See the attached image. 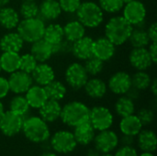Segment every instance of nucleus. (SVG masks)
<instances>
[{"label": "nucleus", "mask_w": 157, "mask_h": 156, "mask_svg": "<svg viewBox=\"0 0 157 156\" xmlns=\"http://www.w3.org/2000/svg\"><path fill=\"white\" fill-rule=\"evenodd\" d=\"M148 49V51L150 53V56L153 60V63L154 64L156 63L157 62V41L155 42H151L149 44V46L147 47Z\"/></svg>", "instance_id": "nucleus-47"}, {"label": "nucleus", "mask_w": 157, "mask_h": 156, "mask_svg": "<svg viewBox=\"0 0 157 156\" xmlns=\"http://www.w3.org/2000/svg\"><path fill=\"white\" fill-rule=\"evenodd\" d=\"M10 92L8 81L6 77L0 76V100L5 98Z\"/></svg>", "instance_id": "nucleus-44"}, {"label": "nucleus", "mask_w": 157, "mask_h": 156, "mask_svg": "<svg viewBox=\"0 0 157 156\" xmlns=\"http://www.w3.org/2000/svg\"><path fill=\"white\" fill-rule=\"evenodd\" d=\"M42 39L52 45L59 43L64 39L63 26L57 23H51L48 26H45Z\"/></svg>", "instance_id": "nucleus-30"}, {"label": "nucleus", "mask_w": 157, "mask_h": 156, "mask_svg": "<svg viewBox=\"0 0 157 156\" xmlns=\"http://www.w3.org/2000/svg\"><path fill=\"white\" fill-rule=\"evenodd\" d=\"M62 11L68 14H75L81 5V0H58Z\"/></svg>", "instance_id": "nucleus-42"}, {"label": "nucleus", "mask_w": 157, "mask_h": 156, "mask_svg": "<svg viewBox=\"0 0 157 156\" xmlns=\"http://www.w3.org/2000/svg\"><path fill=\"white\" fill-rule=\"evenodd\" d=\"M21 1H36V0H21Z\"/></svg>", "instance_id": "nucleus-57"}, {"label": "nucleus", "mask_w": 157, "mask_h": 156, "mask_svg": "<svg viewBox=\"0 0 157 156\" xmlns=\"http://www.w3.org/2000/svg\"><path fill=\"white\" fill-rule=\"evenodd\" d=\"M62 111V106L57 100L48 99L40 108L39 114L40 117L48 122H54L58 119H60Z\"/></svg>", "instance_id": "nucleus-21"}, {"label": "nucleus", "mask_w": 157, "mask_h": 156, "mask_svg": "<svg viewBox=\"0 0 157 156\" xmlns=\"http://www.w3.org/2000/svg\"><path fill=\"white\" fill-rule=\"evenodd\" d=\"M20 21L19 13L9 6L0 8V26L7 30L17 29Z\"/></svg>", "instance_id": "nucleus-25"}, {"label": "nucleus", "mask_w": 157, "mask_h": 156, "mask_svg": "<svg viewBox=\"0 0 157 156\" xmlns=\"http://www.w3.org/2000/svg\"><path fill=\"white\" fill-rule=\"evenodd\" d=\"M140 156H155L151 152H144Z\"/></svg>", "instance_id": "nucleus-54"}, {"label": "nucleus", "mask_w": 157, "mask_h": 156, "mask_svg": "<svg viewBox=\"0 0 157 156\" xmlns=\"http://www.w3.org/2000/svg\"><path fill=\"white\" fill-rule=\"evenodd\" d=\"M45 22L39 17L32 18H23L17 27V32L22 38L24 42L33 43L43 37Z\"/></svg>", "instance_id": "nucleus-5"}, {"label": "nucleus", "mask_w": 157, "mask_h": 156, "mask_svg": "<svg viewBox=\"0 0 157 156\" xmlns=\"http://www.w3.org/2000/svg\"><path fill=\"white\" fill-rule=\"evenodd\" d=\"M94 40L91 37L84 36L83 38L73 42L71 53L79 61H86L93 56Z\"/></svg>", "instance_id": "nucleus-16"}, {"label": "nucleus", "mask_w": 157, "mask_h": 156, "mask_svg": "<svg viewBox=\"0 0 157 156\" xmlns=\"http://www.w3.org/2000/svg\"><path fill=\"white\" fill-rule=\"evenodd\" d=\"M30 75L32 77L33 83L41 86H46L53 79H55L54 70L47 63H38Z\"/></svg>", "instance_id": "nucleus-17"}, {"label": "nucleus", "mask_w": 157, "mask_h": 156, "mask_svg": "<svg viewBox=\"0 0 157 156\" xmlns=\"http://www.w3.org/2000/svg\"><path fill=\"white\" fill-rule=\"evenodd\" d=\"M30 53L38 63H47V61L53 56L52 45L47 42L45 40L40 39L31 43Z\"/></svg>", "instance_id": "nucleus-20"}, {"label": "nucleus", "mask_w": 157, "mask_h": 156, "mask_svg": "<svg viewBox=\"0 0 157 156\" xmlns=\"http://www.w3.org/2000/svg\"><path fill=\"white\" fill-rule=\"evenodd\" d=\"M135 136H132V135H127V134H122V136L121 137V139H119V143H121V146H132L135 139Z\"/></svg>", "instance_id": "nucleus-46"}, {"label": "nucleus", "mask_w": 157, "mask_h": 156, "mask_svg": "<svg viewBox=\"0 0 157 156\" xmlns=\"http://www.w3.org/2000/svg\"><path fill=\"white\" fill-rule=\"evenodd\" d=\"M146 13V7L140 0H133L128 4H125L122 8V17L132 27H135L144 21Z\"/></svg>", "instance_id": "nucleus-10"}, {"label": "nucleus", "mask_w": 157, "mask_h": 156, "mask_svg": "<svg viewBox=\"0 0 157 156\" xmlns=\"http://www.w3.org/2000/svg\"><path fill=\"white\" fill-rule=\"evenodd\" d=\"M24 46V40L16 31L6 33L0 39V50L2 51L19 52Z\"/></svg>", "instance_id": "nucleus-22"}, {"label": "nucleus", "mask_w": 157, "mask_h": 156, "mask_svg": "<svg viewBox=\"0 0 157 156\" xmlns=\"http://www.w3.org/2000/svg\"><path fill=\"white\" fill-rule=\"evenodd\" d=\"M23 121L24 117L11 110L5 111L0 118V131L7 137L15 136L21 131Z\"/></svg>", "instance_id": "nucleus-9"}, {"label": "nucleus", "mask_w": 157, "mask_h": 156, "mask_svg": "<svg viewBox=\"0 0 157 156\" xmlns=\"http://www.w3.org/2000/svg\"><path fill=\"white\" fill-rule=\"evenodd\" d=\"M114 156H138V154L133 146H121Z\"/></svg>", "instance_id": "nucleus-43"}, {"label": "nucleus", "mask_w": 157, "mask_h": 156, "mask_svg": "<svg viewBox=\"0 0 157 156\" xmlns=\"http://www.w3.org/2000/svg\"><path fill=\"white\" fill-rule=\"evenodd\" d=\"M149 88H150V91L152 92L153 96L155 97L157 95V80L156 79H153V80H152V83H151V85H150Z\"/></svg>", "instance_id": "nucleus-49"}, {"label": "nucleus", "mask_w": 157, "mask_h": 156, "mask_svg": "<svg viewBox=\"0 0 157 156\" xmlns=\"http://www.w3.org/2000/svg\"><path fill=\"white\" fill-rule=\"evenodd\" d=\"M132 1H133V0H122V2H123L124 5H125V4H128V3H130V2H132Z\"/></svg>", "instance_id": "nucleus-55"}, {"label": "nucleus", "mask_w": 157, "mask_h": 156, "mask_svg": "<svg viewBox=\"0 0 157 156\" xmlns=\"http://www.w3.org/2000/svg\"><path fill=\"white\" fill-rule=\"evenodd\" d=\"M116 52V46L106 37H100L94 40L93 43V56L105 62L113 58Z\"/></svg>", "instance_id": "nucleus-15"}, {"label": "nucleus", "mask_w": 157, "mask_h": 156, "mask_svg": "<svg viewBox=\"0 0 157 156\" xmlns=\"http://www.w3.org/2000/svg\"><path fill=\"white\" fill-rule=\"evenodd\" d=\"M137 135V143L142 151L153 153L156 150L157 138L155 131L151 130H142Z\"/></svg>", "instance_id": "nucleus-27"}, {"label": "nucleus", "mask_w": 157, "mask_h": 156, "mask_svg": "<svg viewBox=\"0 0 157 156\" xmlns=\"http://www.w3.org/2000/svg\"><path fill=\"white\" fill-rule=\"evenodd\" d=\"M18 13L22 18L37 17L39 16V5L35 1H22Z\"/></svg>", "instance_id": "nucleus-37"}, {"label": "nucleus", "mask_w": 157, "mask_h": 156, "mask_svg": "<svg viewBox=\"0 0 157 156\" xmlns=\"http://www.w3.org/2000/svg\"><path fill=\"white\" fill-rule=\"evenodd\" d=\"M41 156H57V155H56L54 153H51V152H49V151H48V152H45V153H44V154H43Z\"/></svg>", "instance_id": "nucleus-53"}, {"label": "nucleus", "mask_w": 157, "mask_h": 156, "mask_svg": "<svg viewBox=\"0 0 157 156\" xmlns=\"http://www.w3.org/2000/svg\"><path fill=\"white\" fill-rule=\"evenodd\" d=\"M43 87L47 94L48 99L60 101L65 97L67 93V88L64 84L55 79H53L52 82H50Z\"/></svg>", "instance_id": "nucleus-31"}, {"label": "nucleus", "mask_w": 157, "mask_h": 156, "mask_svg": "<svg viewBox=\"0 0 157 156\" xmlns=\"http://www.w3.org/2000/svg\"><path fill=\"white\" fill-rule=\"evenodd\" d=\"M90 108L81 101H70L62 107L60 119L70 127H75L89 120Z\"/></svg>", "instance_id": "nucleus-2"}, {"label": "nucleus", "mask_w": 157, "mask_h": 156, "mask_svg": "<svg viewBox=\"0 0 157 156\" xmlns=\"http://www.w3.org/2000/svg\"><path fill=\"white\" fill-rule=\"evenodd\" d=\"M114 108H115V112L117 113V115L123 118V117H127V116L134 114L135 104L133 100H132L131 98L123 95L118 98V100L115 103Z\"/></svg>", "instance_id": "nucleus-33"}, {"label": "nucleus", "mask_w": 157, "mask_h": 156, "mask_svg": "<svg viewBox=\"0 0 157 156\" xmlns=\"http://www.w3.org/2000/svg\"><path fill=\"white\" fill-rule=\"evenodd\" d=\"M108 89L118 96L125 95L132 87L131 75L124 71H119L113 74L108 81Z\"/></svg>", "instance_id": "nucleus-12"}, {"label": "nucleus", "mask_w": 157, "mask_h": 156, "mask_svg": "<svg viewBox=\"0 0 157 156\" xmlns=\"http://www.w3.org/2000/svg\"><path fill=\"white\" fill-rule=\"evenodd\" d=\"M100 156H114V155H112V154H110L109 153H108V154H102Z\"/></svg>", "instance_id": "nucleus-56"}, {"label": "nucleus", "mask_w": 157, "mask_h": 156, "mask_svg": "<svg viewBox=\"0 0 157 156\" xmlns=\"http://www.w3.org/2000/svg\"><path fill=\"white\" fill-rule=\"evenodd\" d=\"M83 88L85 89L86 94L94 99H100L104 97L108 92L107 83L98 76L88 78Z\"/></svg>", "instance_id": "nucleus-19"}, {"label": "nucleus", "mask_w": 157, "mask_h": 156, "mask_svg": "<svg viewBox=\"0 0 157 156\" xmlns=\"http://www.w3.org/2000/svg\"><path fill=\"white\" fill-rule=\"evenodd\" d=\"M132 86L136 88L139 91L147 90L152 83V77L146 71H137L132 75Z\"/></svg>", "instance_id": "nucleus-34"}, {"label": "nucleus", "mask_w": 157, "mask_h": 156, "mask_svg": "<svg viewBox=\"0 0 157 156\" xmlns=\"http://www.w3.org/2000/svg\"><path fill=\"white\" fill-rule=\"evenodd\" d=\"M1 71H2V70H1V65H0V73H1Z\"/></svg>", "instance_id": "nucleus-58"}, {"label": "nucleus", "mask_w": 157, "mask_h": 156, "mask_svg": "<svg viewBox=\"0 0 157 156\" xmlns=\"http://www.w3.org/2000/svg\"><path fill=\"white\" fill-rule=\"evenodd\" d=\"M128 41H130L132 48H147L151 43V40L146 32V29H140L135 27H133Z\"/></svg>", "instance_id": "nucleus-32"}, {"label": "nucleus", "mask_w": 157, "mask_h": 156, "mask_svg": "<svg viewBox=\"0 0 157 156\" xmlns=\"http://www.w3.org/2000/svg\"><path fill=\"white\" fill-rule=\"evenodd\" d=\"M58 0H42L39 5V17L45 21L56 20L62 14Z\"/></svg>", "instance_id": "nucleus-18"}, {"label": "nucleus", "mask_w": 157, "mask_h": 156, "mask_svg": "<svg viewBox=\"0 0 157 156\" xmlns=\"http://www.w3.org/2000/svg\"><path fill=\"white\" fill-rule=\"evenodd\" d=\"M30 107L26 99V97L24 95H16L14 96L10 102H9V110L25 117L27 113L29 112Z\"/></svg>", "instance_id": "nucleus-35"}, {"label": "nucleus", "mask_w": 157, "mask_h": 156, "mask_svg": "<svg viewBox=\"0 0 157 156\" xmlns=\"http://www.w3.org/2000/svg\"><path fill=\"white\" fill-rule=\"evenodd\" d=\"M63 36L64 39L75 42V40L86 36V29L77 19L68 21L63 27Z\"/></svg>", "instance_id": "nucleus-26"}, {"label": "nucleus", "mask_w": 157, "mask_h": 156, "mask_svg": "<svg viewBox=\"0 0 157 156\" xmlns=\"http://www.w3.org/2000/svg\"><path fill=\"white\" fill-rule=\"evenodd\" d=\"M74 137L77 143L81 145H87L94 141L96 136V130L93 128L89 120L83 122L75 127H74Z\"/></svg>", "instance_id": "nucleus-23"}, {"label": "nucleus", "mask_w": 157, "mask_h": 156, "mask_svg": "<svg viewBox=\"0 0 157 156\" xmlns=\"http://www.w3.org/2000/svg\"><path fill=\"white\" fill-rule=\"evenodd\" d=\"M5 112V108H4V105H3V103L1 102V100H0V118H1V116L3 115V113Z\"/></svg>", "instance_id": "nucleus-52"}, {"label": "nucleus", "mask_w": 157, "mask_h": 156, "mask_svg": "<svg viewBox=\"0 0 157 156\" xmlns=\"http://www.w3.org/2000/svg\"><path fill=\"white\" fill-rule=\"evenodd\" d=\"M25 97L29 107L37 109H39L48 100L44 87L38 85H32L25 93Z\"/></svg>", "instance_id": "nucleus-24"}, {"label": "nucleus", "mask_w": 157, "mask_h": 156, "mask_svg": "<svg viewBox=\"0 0 157 156\" xmlns=\"http://www.w3.org/2000/svg\"><path fill=\"white\" fill-rule=\"evenodd\" d=\"M98 6L102 11L109 14H115L122 10L123 2L122 0H98Z\"/></svg>", "instance_id": "nucleus-38"}, {"label": "nucleus", "mask_w": 157, "mask_h": 156, "mask_svg": "<svg viewBox=\"0 0 157 156\" xmlns=\"http://www.w3.org/2000/svg\"><path fill=\"white\" fill-rule=\"evenodd\" d=\"M11 0H0V8L1 7H5V6H7L9 5Z\"/></svg>", "instance_id": "nucleus-51"}, {"label": "nucleus", "mask_w": 157, "mask_h": 156, "mask_svg": "<svg viewBox=\"0 0 157 156\" xmlns=\"http://www.w3.org/2000/svg\"><path fill=\"white\" fill-rule=\"evenodd\" d=\"M25 137L36 143H41L50 138V129L46 121L40 116H31L24 119L22 130Z\"/></svg>", "instance_id": "nucleus-3"}, {"label": "nucleus", "mask_w": 157, "mask_h": 156, "mask_svg": "<svg viewBox=\"0 0 157 156\" xmlns=\"http://www.w3.org/2000/svg\"><path fill=\"white\" fill-rule=\"evenodd\" d=\"M50 143L53 151L63 154L73 152L77 145L73 132L68 131H56L51 138Z\"/></svg>", "instance_id": "nucleus-8"}, {"label": "nucleus", "mask_w": 157, "mask_h": 156, "mask_svg": "<svg viewBox=\"0 0 157 156\" xmlns=\"http://www.w3.org/2000/svg\"><path fill=\"white\" fill-rule=\"evenodd\" d=\"M140 93H141V91H139V90H137L136 88H134V87H131L129 90H128V92L125 94V96L126 97H128L129 98H131L132 100H137L139 97H140Z\"/></svg>", "instance_id": "nucleus-48"}, {"label": "nucleus", "mask_w": 157, "mask_h": 156, "mask_svg": "<svg viewBox=\"0 0 157 156\" xmlns=\"http://www.w3.org/2000/svg\"><path fill=\"white\" fill-rule=\"evenodd\" d=\"M132 29L122 16H115L110 17L105 26V37L115 46H121L128 41Z\"/></svg>", "instance_id": "nucleus-1"}, {"label": "nucleus", "mask_w": 157, "mask_h": 156, "mask_svg": "<svg viewBox=\"0 0 157 156\" xmlns=\"http://www.w3.org/2000/svg\"><path fill=\"white\" fill-rule=\"evenodd\" d=\"M75 14L76 19L84 25L85 28L96 29L104 21V12L98 4L93 1H86L81 3Z\"/></svg>", "instance_id": "nucleus-4"}, {"label": "nucleus", "mask_w": 157, "mask_h": 156, "mask_svg": "<svg viewBox=\"0 0 157 156\" xmlns=\"http://www.w3.org/2000/svg\"><path fill=\"white\" fill-rule=\"evenodd\" d=\"M129 62L137 71H146L154 64L147 48H133L129 54Z\"/></svg>", "instance_id": "nucleus-14"}, {"label": "nucleus", "mask_w": 157, "mask_h": 156, "mask_svg": "<svg viewBox=\"0 0 157 156\" xmlns=\"http://www.w3.org/2000/svg\"><path fill=\"white\" fill-rule=\"evenodd\" d=\"M38 62L33 57V55L29 53H25L23 55H20V61H19V70L23 71L27 74H31L35 67L37 66Z\"/></svg>", "instance_id": "nucleus-39"}, {"label": "nucleus", "mask_w": 157, "mask_h": 156, "mask_svg": "<svg viewBox=\"0 0 157 156\" xmlns=\"http://www.w3.org/2000/svg\"><path fill=\"white\" fill-rule=\"evenodd\" d=\"M143 129V125L138 117L134 114L121 118L120 122V130L122 134L136 136Z\"/></svg>", "instance_id": "nucleus-29"}, {"label": "nucleus", "mask_w": 157, "mask_h": 156, "mask_svg": "<svg viewBox=\"0 0 157 156\" xmlns=\"http://www.w3.org/2000/svg\"><path fill=\"white\" fill-rule=\"evenodd\" d=\"M72 45H73V42L63 39L59 43L52 45L53 55H66V54L71 53Z\"/></svg>", "instance_id": "nucleus-40"}, {"label": "nucleus", "mask_w": 157, "mask_h": 156, "mask_svg": "<svg viewBox=\"0 0 157 156\" xmlns=\"http://www.w3.org/2000/svg\"><path fill=\"white\" fill-rule=\"evenodd\" d=\"M143 126H148L153 123L155 120V112L152 108H141L136 115Z\"/></svg>", "instance_id": "nucleus-41"}, {"label": "nucleus", "mask_w": 157, "mask_h": 156, "mask_svg": "<svg viewBox=\"0 0 157 156\" xmlns=\"http://www.w3.org/2000/svg\"><path fill=\"white\" fill-rule=\"evenodd\" d=\"M95 148L101 154H108L112 152L119 144V137L113 131L105 130L99 131L94 138Z\"/></svg>", "instance_id": "nucleus-13"}, {"label": "nucleus", "mask_w": 157, "mask_h": 156, "mask_svg": "<svg viewBox=\"0 0 157 156\" xmlns=\"http://www.w3.org/2000/svg\"><path fill=\"white\" fill-rule=\"evenodd\" d=\"M102 154L98 150H97L96 148H91L87 151L86 156H100Z\"/></svg>", "instance_id": "nucleus-50"}, {"label": "nucleus", "mask_w": 157, "mask_h": 156, "mask_svg": "<svg viewBox=\"0 0 157 156\" xmlns=\"http://www.w3.org/2000/svg\"><path fill=\"white\" fill-rule=\"evenodd\" d=\"M89 122L96 131H101L109 130L113 124V114L103 106H96L89 111Z\"/></svg>", "instance_id": "nucleus-7"}, {"label": "nucleus", "mask_w": 157, "mask_h": 156, "mask_svg": "<svg viewBox=\"0 0 157 156\" xmlns=\"http://www.w3.org/2000/svg\"><path fill=\"white\" fill-rule=\"evenodd\" d=\"M9 89L16 95H23L33 85L32 77L29 74L17 70L10 74L7 78Z\"/></svg>", "instance_id": "nucleus-11"}, {"label": "nucleus", "mask_w": 157, "mask_h": 156, "mask_svg": "<svg viewBox=\"0 0 157 156\" xmlns=\"http://www.w3.org/2000/svg\"><path fill=\"white\" fill-rule=\"evenodd\" d=\"M146 32H147V34H148V37H149L151 42L157 41V25L155 22L152 23V24L146 29Z\"/></svg>", "instance_id": "nucleus-45"}, {"label": "nucleus", "mask_w": 157, "mask_h": 156, "mask_svg": "<svg viewBox=\"0 0 157 156\" xmlns=\"http://www.w3.org/2000/svg\"><path fill=\"white\" fill-rule=\"evenodd\" d=\"M89 78L84 65L75 62L69 64L64 73V79L69 87L74 90H80Z\"/></svg>", "instance_id": "nucleus-6"}, {"label": "nucleus", "mask_w": 157, "mask_h": 156, "mask_svg": "<svg viewBox=\"0 0 157 156\" xmlns=\"http://www.w3.org/2000/svg\"><path fill=\"white\" fill-rule=\"evenodd\" d=\"M20 55L18 52L3 51L0 55V65L1 70L6 74H12L19 70Z\"/></svg>", "instance_id": "nucleus-28"}, {"label": "nucleus", "mask_w": 157, "mask_h": 156, "mask_svg": "<svg viewBox=\"0 0 157 156\" xmlns=\"http://www.w3.org/2000/svg\"><path fill=\"white\" fill-rule=\"evenodd\" d=\"M84 62H85V63L83 65H84L88 76H91V77L98 76V74H100L102 73V71L104 69V62L98 59L95 56H92Z\"/></svg>", "instance_id": "nucleus-36"}]
</instances>
